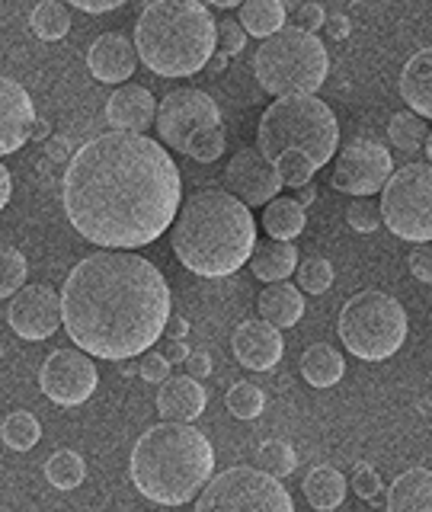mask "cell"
I'll return each mask as SVG.
<instances>
[{"mask_svg":"<svg viewBox=\"0 0 432 512\" xmlns=\"http://www.w3.org/2000/svg\"><path fill=\"white\" fill-rule=\"evenodd\" d=\"M61 199L71 228L90 244L138 250L170 231L183 180L160 141L144 132H109L71 154Z\"/></svg>","mask_w":432,"mask_h":512,"instance_id":"cell-1","label":"cell"},{"mask_svg":"<svg viewBox=\"0 0 432 512\" xmlns=\"http://www.w3.org/2000/svg\"><path fill=\"white\" fill-rule=\"evenodd\" d=\"M170 285L132 250L84 256L61 288V327L93 359H138L167 330Z\"/></svg>","mask_w":432,"mask_h":512,"instance_id":"cell-2","label":"cell"},{"mask_svg":"<svg viewBox=\"0 0 432 512\" xmlns=\"http://www.w3.org/2000/svg\"><path fill=\"white\" fill-rule=\"evenodd\" d=\"M173 253L189 272L224 279L250 260L256 244V221L228 189H202L180 202L173 218Z\"/></svg>","mask_w":432,"mask_h":512,"instance_id":"cell-3","label":"cell"},{"mask_svg":"<svg viewBox=\"0 0 432 512\" xmlns=\"http://www.w3.org/2000/svg\"><path fill=\"white\" fill-rule=\"evenodd\" d=\"M132 484L160 506H183L199 496L215 471V448L196 426L164 420L141 432L132 448Z\"/></svg>","mask_w":432,"mask_h":512,"instance_id":"cell-4","label":"cell"},{"mask_svg":"<svg viewBox=\"0 0 432 512\" xmlns=\"http://www.w3.org/2000/svg\"><path fill=\"white\" fill-rule=\"evenodd\" d=\"M218 45V23L199 0H154L135 26V52L157 77H192Z\"/></svg>","mask_w":432,"mask_h":512,"instance_id":"cell-5","label":"cell"},{"mask_svg":"<svg viewBox=\"0 0 432 512\" xmlns=\"http://www.w3.org/2000/svg\"><path fill=\"white\" fill-rule=\"evenodd\" d=\"M340 144V125H336L333 109L314 93H285L276 96L256 128V148L269 160H276L282 151L295 148L314 160L320 170L330 164Z\"/></svg>","mask_w":432,"mask_h":512,"instance_id":"cell-6","label":"cell"},{"mask_svg":"<svg viewBox=\"0 0 432 512\" xmlns=\"http://www.w3.org/2000/svg\"><path fill=\"white\" fill-rule=\"evenodd\" d=\"M253 74L272 96L317 93L330 74V55L314 32L301 26H282L263 39L253 58Z\"/></svg>","mask_w":432,"mask_h":512,"instance_id":"cell-7","label":"cell"},{"mask_svg":"<svg viewBox=\"0 0 432 512\" xmlns=\"http://www.w3.org/2000/svg\"><path fill=\"white\" fill-rule=\"evenodd\" d=\"M340 340L362 362H384L407 340V311L388 292L352 295L340 311Z\"/></svg>","mask_w":432,"mask_h":512,"instance_id":"cell-8","label":"cell"},{"mask_svg":"<svg viewBox=\"0 0 432 512\" xmlns=\"http://www.w3.org/2000/svg\"><path fill=\"white\" fill-rule=\"evenodd\" d=\"M381 221L410 244L432 240V164H407L391 170L381 186Z\"/></svg>","mask_w":432,"mask_h":512,"instance_id":"cell-9","label":"cell"},{"mask_svg":"<svg viewBox=\"0 0 432 512\" xmlns=\"http://www.w3.org/2000/svg\"><path fill=\"white\" fill-rule=\"evenodd\" d=\"M199 512L231 509V512H292L295 500L263 468H228L218 477H208V484L196 496Z\"/></svg>","mask_w":432,"mask_h":512,"instance_id":"cell-10","label":"cell"},{"mask_svg":"<svg viewBox=\"0 0 432 512\" xmlns=\"http://www.w3.org/2000/svg\"><path fill=\"white\" fill-rule=\"evenodd\" d=\"M154 122L160 141L176 154H186V144L192 135L202 132V128L221 125V109L212 96L196 87H176L157 103Z\"/></svg>","mask_w":432,"mask_h":512,"instance_id":"cell-11","label":"cell"},{"mask_svg":"<svg viewBox=\"0 0 432 512\" xmlns=\"http://www.w3.org/2000/svg\"><path fill=\"white\" fill-rule=\"evenodd\" d=\"M96 384H100V372L84 349H55L39 368V391L58 407L87 404Z\"/></svg>","mask_w":432,"mask_h":512,"instance_id":"cell-12","label":"cell"},{"mask_svg":"<svg viewBox=\"0 0 432 512\" xmlns=\"http://www.w3.org/2000/svg\"><path fill=\"white\" fill-rule=\"evenodd\" d=\"M394 164L381 141L352 138L346 148L336 154L333 164V189L349 192V196H375L388 183Z\"/></svg>","mask_w":432,"mask_h":512,"instance_id":"cell-13","label":"cell"},{"mask_svg":"<svg viewBox=\"0 0 432 512\" xmlns=\"http://www.w3.org/2000/svg\"><path fill=\"white\" fill-rule=\"evenodd\" d=\"M10 330L29 343L48 340L61 327V298L52 285H23L10 295Z\"/></svg>","mask_w":432,"mask_h":512,"instance_id":"cell-14","label":"cell"},{"mask_svg":"<svg viewBox=\"0 0 432 512\" xmlns=\"http://www.w3.org/2000/svg\"><path fill=\"white\" fill-rule=\"evenodd\" d=\"M224 189L237 196L244 205H266L272 196H279L282 180L276 164L260 148H240L224 170Z\"/></svg>","mask_w":432,"mask_h":512,"instance_id":"cell-15","label":"cell"},{"mask_svg":"<svg viewBox=\"0 0 432 512\" xmlns=\"http://www.w3.org/2000/svg\"><path fill=\"white\" fill-rule=\"evenodd\" d=\"M36 106L29 90L13 77H0V154L20 151L32 138Z\"/></svg>","mask_w":432,"mask_h":512,"instance_id":"cell-16","label":"cell"},{"mask_svg":"<svg viewBox=\"0 0 432 512\" xmlns=\"http://www.w3.org/2000/svg\"><path fill=\"white\" fill-rule=\"evenodd\" d=\"M231 346H234L237 362L250 368V372H269V368L279 365L285 352L282 333L279 327H272L269 320H244V324L234 330Z\"/></svg>","mask_w":432,"mask_h":512,"instance_id":"cell-17","label":"cell"},{"mask_svg":"<svg viewBox=\"0 0 432 512\" xmlns=\"http://www.w3.org/2000/svg\"><path fill=\"white\" fill-rule=\"evenodd\" d=\"M87 68L100 84H125L138 68V52L122 32H103V36L90 45Z\"/></svg>","mask_w":432,"mask_h":512,"instance_id":"cell-18","label":"cell"},{"mask_svg":"<svg viewBox=\"0 0 432 512\" xmlns=\"http://www.w3.org/2000/svg\"><path fill=\"white\" fill-rule=\"evenodd\" d=\"M154 112L157 100L141 84H125L106 100V122L116 132H144V128H151Z\"/></svg>","mask_w":432,"mask_h":512,"instance_id":"cell-19","label":"cell"},{"mask_svg":"<svg viewBox=\"0 0 432 512\" xmlns=\"http://www.w3.org/2000/svg\"><path fill=\"white\" fill-rule=\"evenodd\" d=\"M208 404V394L199 384V378L192 375H170L160 381L157 391V413L164 420H176V423H192L196 416H202Z\"/></svg>","mask_w":432,"mask_h":512,"instance_id":"cell-20","label":"cell"},{"mask_svg":"<svg viewBox=\"0 0 432 512\" xmlns=\"http://www.w3.org/2000/svg\"><path fill=\"white\" fill-rule=\"evenodd\" d=\"M400 96L416 116L432 119V48L416 52L400 71Z\"/></svg>","mask_w":432,"mask_h":512,"instance_id":"cell-21","label":"cell"},{"mask_svg":"<svg viewBox=\"0 0 432 512\" xmlns=\"http://www.w3.org/2000/svg\"><path fill=\"white\" fill-rule=\"evenodd\" d=\"M388 512H432V471L413 468L404 471L388 487Z\"/></svg>","mask_w":432,"mask_h":512,"instance_id":"cell-22","label":"cell"},{"mask_svg":"<svg viewBox=\"0 0 432 512\" xmlns=\"http://www.w3.org/2000/svg\"><path fill=\"white\" fill-rule=\"evenodd\" d=\"M250 266H253V276L263 279V282H282L295 272L298 266V250L292 240H276L269 237L263 244H253L250 253Z\"/></svg>","mask_w":432,"mask_h":512,"instance_id":"cell-23","label":"cell"},{"mask_svg":"<svg viewBox=\"0 0 432 512\" xmlns=\"http://www.w3.org/2000/svg\"><path fill=\"white\" fill-rule=\"evenodd\" d=\"M260 314L272 327H295L304 314V295L292 282H269L260 292Z\"/></svg>","mask_w":432,"mask_h":512,"instance_id":"cell-24","label":"cell"},{"mask_svg":"<svg viewBox=\"0 0 432 512\" xmlns=\"http://www.w3.org/2000/svg\"><path fill=\"white\" fill-rule=\"evenodd\" d=\"M301 375L311 388H333L346 375V362L330 343H314L301 356Z\"/></svg>","mask_w":432,"mask_h":512,"instance_id":"cell-25","label":"cell"},{"mask_svg":"<svg viewBox=\"0 0 432 512\" xmlns=\"http://www.w3.org/2000/svg\"><path fill=\"white\" fill-rule=\"evenodd\" d=\"M304 496L320 512H330L346 500V477L330 468V464H317V468L304 477Z\"/></svg>","mask_w":432,"mask_h":512,"instance_id":"cell-26","label":"cell"},{"mask_svg":"<svg viewBox=\"0 0 432 512\" xmlns=\"http://www.w3.org/2000/svg\"><path fill=\"white\" fill-rule=\"evenodd\" d=\"M304 224H308V215H304V205L298 199L272 196L263 208V228L276 240H295L304 231Z\"/></svg>","mask_w":432,"mask_h":512,"instance_id":"cell-27","label":"cell"},{"mask_svg":"<svg viewBox=\"0 0 432 512\" xmlns=\"http://www.w3.org/2000/svg\"><path fill=\"white\" fill-rule=\"evenodd\" d=\"M237 23L244 26L247 36L266 39L285 26V4L282 0H244Z\"/></svg>","mask_w":432,"mask_h":512,"instance_id":"cell-28","label":"cell"},{"mask_svg":"<svg viewBox=\"0 0 432 512\" xmlns=\"http://www.w3.org/2000/svg\"><path fill=\"white\" fill-rule=\"evenodd\" d=\"M29 26L42 42H58V39L68 36L71 13H68V7L61 4V0H42V4L32 10Z\"/></svg>","mask_w":432,"mask_h":512,"instance_id":"cell-29","label":"cell"},{"mask_svg":"<svg viewBox=\"0 0 432 512\" xmlns=\"http://www.w3.org/2000/svg\"><path fill=\"white\" fill-rule=\"evenodd\" d=\"M45 477H48V484L58 487V490H74V487L84 484L87 464L77 452H71V448H61V452H55L45 461Z\"/></svg>","mask_w":432,"mask_h":512,"instance_id":"cell-30","label":"cell"},{"mask_svg":"<svg viewBox=\"0 0 432 512\" xmlns=\"http://www.w3.org/2000/svg\"><path fill=\"white\" fill-rule=\"evenodd\" d=\"M0 439H4V445L13 448V452H29V448L39 445L42 426L29 410H16L7 416L4 426H0Z\"/></svg>","mask_w":432,"mask_h":512,"instance_id":"cell-31","label":"cell"},{"mask_svg":"<svg viewBox=\"0 0 432 512\" xmlns=\"http://www.w3.org/2000/svg\"><path fill=\"white\" fill-rule=\"evenodd\" d=\"M388 138L394 148H400L404 154H416L423 148L426 141V122L423 116H416V112H397V116H391L388 122Z\"/></svg>","mask_w":432,"mask_h":512,"instance_id":"cell-32","label":"cell"},{"mask_svg":"<svg viewBox=\"0 0 432 512\" xmlns=\"http://www.w3.org/2000/svg\"><path fill=\"white\" fill-rule=\"evenodd\" d=\"M224 404H228V410L237 416V420H256L266 407V394L250 381H237L228 391V397H224Z\"/></svg>","mask_w":432,"mask_h":512,"instance_id":"cell-33","label":"cell"},{"mask_svg":"<svg viewBox=\"0 0 432 512\" xmlns=\"http://www.w3.org/2000/svg\"><path fill=\"white\" fill-rule=\"evenodd\" d=\"M276 173H279V180H282V186H292V189H298V186H304V183H311V176H314V160L308 157V154H301V151H295V148H288V151H282L276 160Z\"/></svg>","mask_w":432,"mask_h":512,"instance_id":"cell-34","label":"cell"},{"mask_svg":"<svg viewBox=\"0 0 432 512\" xmlns=\"http://www.w3.org/2000/svg\"><path fill=\"white\" fill-rule=\"evenodd\" d=\"M26 256L13 244H0V298H10L26 282Z\"/></svg>","mask_w":432,"mask_h":512,"instance_id":"cell-35","label":"cell"},{"mask_svg":"<svg viewBox=\"0 0 432 512\" xmlns=\"http://www.w3.org/2000/svg\"><path fill=\"white\" fill-rule=\"evenodd\" d=\"M256 461H260V468L269 471L272 477H288L295 471V464H298V455H295V448L282 442V439H269L260 445V452H256Z\"/></svg>","mask_w":432,"mask_h":512,"instance_id":"cell-36","label":"cell"},{"mask_svg":"<svg viewBox=\"0 0 432 512\" xmlns=\"http://www.w3.org/2000/svg\"><path fill=\"white\" fill-rule=\"evenodd\" d=\"M295 272H298V288L308 295H324L333 285V266L324 256H308V260L295 266Z\"/></svg>","mask_w":432,"mask_h":512,"instance_id":"cell-37","label":"cell"},{"mask_svg":"<svg viewBox=\"0 0 432 512\" xmlns=\"http://www.w3.org/2000/svg\"><path fill=\"white\" fill-rule=\"evenodd\" d=\"M186 154L192 160H199V164H212L224 154V128L221 125H212V128H202L189 138L186 144Z\"/></svg>","mask_w":432,"mask_h":512,"instance_id":"cell-38","label":"cell"},{"mask_svg":"<svg viewBox=\"0 0 432 512\" xmlns=\"http://www.w3.org/2000/svg\"><path fill=\"white\" fill-rule=\"evenodd\" d=\"M346 221L356 234H372L381 228V205L368 196H356L346 208Z\"/></svg>","mask_w":432,"mask_h":512,"instance_id":"cell-39","label":"cell"},{"mask_svg":"<svg viewBox=\"0 0 432 512\" xmlns=\"http://www.w3.org/2000/svg\"><path fill=\"white\" fill-rule=\"evenodd\" d=\"M352 490H356L365 503H372V506H381V474L372 468V464H356V471H352Z\"/></svg>","mask_w":432,"mask_h":512,"instance_id":"cell-40","label":"cell"},{"mask_svg":"<svg viewBox=\"0 0 432 512\" xmlns=\"http://www.w3.org/2000/svg\"><path fill=\"white\" fill-rule=\"evenodd\" d=\"M141 362H138V375L144 381H151V384H160L164 378H170V359L164 356V352H141Z\"/></svg>","mask_w":432,"mask_h":512,"instance_id":"cell-41","label":"cell"},{"mask_svg":"<svg viewBox=\"0 0 432 512\" xmlns=\"http://www.w3.org/2000/svg\"><path fill=\"white\" fill-rule=\"evenodd\" d=\"M218 39H221V52L231 58L237 52H244L247 32H244V26H240L237 20H224V23H218Z\"/></svg>","mask_w":432,"mask_h":512,"instance_id":"cell-42","label":"cell"},{"mask_svg":"<svg viewBox=\"0 0 432 512\" xmlns=\"http://www.w3.org/2000/svg\"><path fill=\"white\" fill-rule=\"evenodd\" d=\"M410 272L416 282L432 285V240H426V244H420L410 253Z\"/></svg>","mask_w":432,"mask_h":512,"instance_id":"cell-43","label":"cell"},{"mask_svg":"<svg viewBox=\"0 0 432 512\" xmlns=\"http://www.w3.org/2000/svg\"><path fill=\"white\" fill-rule=\"evenodd\" d=\"M324 20H327V13H324V7H320V4H304V7H298V13H295V23H298L301 29H308V32L324 29Z\"/></svg>","mask_w":432,"mask_h":512,"instance_id":"cell-44","label":"cell"},{"mask_svg":"<svg viewBox=\"0 0 432 512\" xmlns=\"http://www.w3.org/2000/svg\"><path fill=\"white\" fill-rule=\"evenodd\" d=\"M186 375L192 378H208L212 375V356H208L205 349H189V356H186Z\"/></svg>","mask_w":432,"mask_h":512,"instance_id":"cell-45","label":"cell"},{"mask_svg":"<svg viewBox=\"0 0 432 512\" xmlns=\"http://www.w3.org/2000/svg\"><path fill=\"white\" fill-rule=\"evenodd\" d=\"M68 4L77 7V10H84V13H109V10L128 4V0H68Z\"/></svg>","mask_w":432,"mask_h":512,"instance_id":"cell-46","label":"cell"},{"mask_svg":"<svg viewBox=\"0 0 432 512\" xmlns=\"http://www.w3.org/2000/svg\"><path fill=\"white\" fill-rule=\"evenodd\" d=\"M324 29L330 32V39H346V36H349V29H352V23H349V16L333 13V16H327V20H324Z\"/></svg>","mask_w":432,"mask_h":512,"instance_id":"cell-47","label":"cell"},{"mask_svg":"<svg viewBox=\"0 0 432 512\" xmlns=\"http://www.w3.org/2000/svg\"><path fill=\"white\" fill-rule=\"evenodd\" d=\"M10 196H13V180H10V170L0 164V212L7 208V202H10Z\"/></svg>","mask_w":432,"mask_h":512,"instance_id":"cell-48","label":"cell"},{"mask_svg":"<svg viewBox=\"0 0 432 512\" xmlns=\"http://www.w3.org/2000/svg\"><path fill=\"white\" fill-rule=\"evenodd\" d=\"M164 356L170 359V365H173V362H186L189 346H186L183 340H170V343H167V349H164Z\"/></svg>","mask_w":432,"mask_h":512,"instance_id":"cell-49","label":"cell"},{"mask_svg":"<svg viewBox=\"0 0 432 512\" xmlns=\"http://www.w3.org/2000/svg\"><path fill=\"white\" fill-rule=\"evenodd\" d=\"M167 327H170V340H183V336L189 333V324H186L183 317H170Z\"/></svg>","mask_w":432,"mask_h":512,"instance_id":"cell-50","label":"cell"},{"mask_svg":"<svg viewBox=\"0 0 432 512\" xmlns=\"http://www.w3.org/2000/svg\"><path fill=\"white\" fill-rule=\"evenodd\" d=\"M314 199H317V189H314L311 183L298 186V202H301V205H311Z\"/></svg>","mask_w":432,"mask_h":512,"instance_id":"cell-51","label":"cell"},{"mask_svg":"<svg viewBox=\"0 0 432 512\" xmlns=\"http://www.w3.org/2000/svg\"><path fill=\"white\" fill-rule=\"evenodd\" d=\"M48 132H52V128H48L45 119H36V122H32V138H36V141H45Z\"/></svg>","mask_w":432,"mask_h":512,"instance_id":"cell-52","label":"cell"},{"mask_svg":"<svg viewBox=\"0 0 432 512\" xmlns=\"http://www.w3.org/2000/svg\"><path fill=\"white\" fill-rule=\"evenodd\" d=\"M208 4H215V7L231 10V7H240V4H244V0H208Z\"/></svg>","mask_w":432,"mask_h":512,"instance_id":"cell-53","label":"cell"},{"mask_svg":"<svg viewBox=\"0 0 432 512\" xmlns=\"http://www.w3.org/2000/svg\"><path fill=\"white\" fill-rule=\"evenodd\" d=\"M52 151H55V154H52L55 160H61L64 154H68V151H64V144H61V141H55V144H52Z\"/></svg>","mask_w":432,"mask_h":512,"instance_id":"cell-54","label":"cell"},{"mask_svg":"<svg viewBox=\"0 0 432 512\" xmlns=\"http://www.w3.org/2000/svg\"><path fill=\"white\" fill-rule=\"evenodd\" d=\"M423 144H426V157L432 160V128H429V135H426V141H423Z\"/></svg>","mask_w":432,"mask_h":512,"instance_id":"cell-55","label":"cell"},{"mask_svg":"<svg viewBox=\"0 0 432 512\" xmlns=\"http://www.w3.org/2000/svg\"><path fill=\"white\" fill-rule=\"evenodd\" d=\"M352 4H359V0H352Z\"/></svg>","mask_w":432,"mask_h":512,"instance_id":"cell-56","label":"cell"},{"mask_svg":"<svg viewBox=\"0 0 432 512\" xmlns=\"http://www.w3.org/2000/svg\"><path fill=\"white\" fill-rule=\"evenodd\" d=\"M0 352H4V346H0Z\"/></svg>","mask_w":432,"mask_h":512,"instance_id":"cell-57","label":"cell"}]
</instances>
